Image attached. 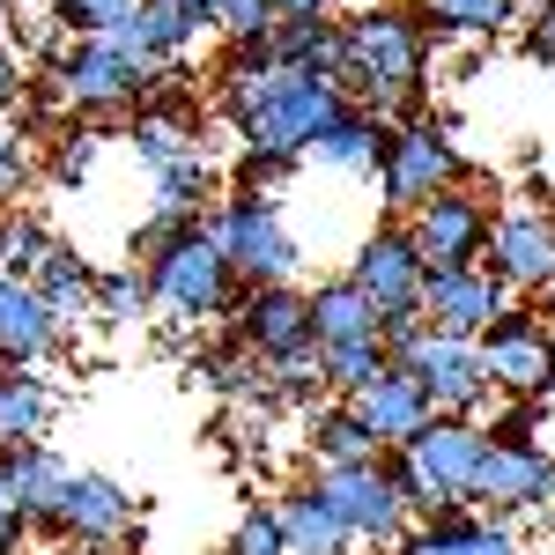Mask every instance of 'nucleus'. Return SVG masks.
I'll list each match as a JSON object with an SVG mask.
<instances>
[{
    "mask_svg": "<svg viewBox=\"0 0 555 555\" xmlns=\"http://www.w3.org/2000/svg\"><path fill=\"white\" fill-rule=\"evenodd\" d=\"M481 452H489V429L467 423V415H429V429H415L400 452H392V474H400V496L408 512H452V504H474V474H481Z\"/></svg>",
    "mask_w": 555,
    "mask_h": 555,
    "instance_id": "nucleus-4",
    "label": "nucleus"
},
{
    "mask_svg": "<svg viewBox=\"0 0 555 555\" xmlns=\"http://www.w3.org/2000/svg\"><path fill=\"white\" fill-rule=\"evenodd\" d=\"M467 156H460V119H415V127H392L385 141V164H378V193L385 215L408 222V215L437 201L444 185H467Z\"/></svg>",
    "mask_w": 555,
    "mask_h": 555,
    "instance_id": "nucleus-5",
    "label": "nucleus"
},
{
    "mask_svg": "<svg viewBox=\"0 0 555 555\" xmlns=\"http://www.w3.org/2000/svg\"><path fill=\"white\" fill-rule=\"evenodd\" d=\"M341 89H356V104L385 119V127H415L423 119V89H429V15L423 8H400V0H378V8H356L341 15Z\"/></svg>",
    "mask_w": 555,
    "mask_h": 555,
    "instance_id": "nucleus-2",
    "label": "nucleus"
},
{
    "mask_svg": "<svg viewBox=\"0 0 555 555\" xmlns=\"http://www.w3.org/2000/svg\"><path fill=\"white\" fill-rule=\"evenodd\" d=\"M289 171H297L289 156H253V149H245V156H237V185H230V193H274Z\"/></svg>",
    "mask_w": 555,
    "mask_h": 555,
    "instance_id": "nucleus-41",
    "label": "nucleus"
},
{
    "mask_svg": "<svg viewBox=\"0 0 555 555\" xmlns=\"http://www.w3.org/2000/svg\"><path fill=\"white\" fill-rule=\"evenodd\" d=\"M289 15H334V0H274V23H289Z\"/></svg>",
    "mask_w": 555,
    "mask_h": 555,
    "instance_id": "nucleus-45",
    "label": "nucleus"
},
{
    "mask_svg": "<svg viewBox=\"0 0 555 555\" xmlns=\"http://www.w3.org/2000/svg\"><path fill=\"white\" fill-rule=\"evenodd\" d=\"M60 237H52V222L38 208H0V274H23V282H38L44 253H52Z\"/></svg>",
    "mask_w": 555,
    "mask_h": 555,
    "instance_id": "nucleus-33",
    "label": "nucleus"
},
{
    "mask_svg": "<svg viewBox=\"0 0 555 555\" xmlns=\"http://www.w3.org/2000/svg\"><path fill=\"white\" fill-rule=\"evenodd\" d=\"M341 15H289L274 23V67H304V75H334L341 82Z\"/></svg>",
    "mask_w": 555,
    "mask_h": 555,
    "instance_id": "nucleus-29",
    "label": "nucleus"
},
{
    "mask_svg": "<svg viewBox=\"0 0 555 555\" xmlns=\"http://www.w3.org/2000/svg\"><path fill=\"white\" fill-rule=\"evenodd\" d=\"M518 52H526L533 67H555V8H541V15L518 30Z\"/></svg>",
    "mask_w": 555,
    "mask_h": 555,
    "instance_id": "nucleus-43",
    "label": "nucleus"
},
{
    "mask_svg": "<svg viewBox=\"0 0 555 555\" xmlns=\"http://www.w3.org/2000/svg\"><path fill=\"white\" fill-rule=\"evenodd\" d=\"M8 460V481H15V504H23V518L38 526V533H52V518H60V496H67V460L52 452V444H15V452H0Z\"/></svg>",
    "mask_w": 555,
    "mask_h": 555,
    "instance_id": "nucleus-24",
    "label": "nucleus"
},
{
    "mask_svg": "<svg viewBox=\"0 0 555 555\" xmlns=\"http://www.w3.org/2000/svg\"><path fill=\"white\" fill-rule=\"evenodd\" d=\"M60 541L75 548H133L141 526H133V496L112 481V474H67V496H60V518H52Z\"/></svg>",
    "mask_w": 555,
    "mask_h": 555,
    "instance_id": "nucleus-17",
    "label": "nucleus"
},
{
    "mask_svg": "<svg viewBox=\"0 0 555 555\" xmlns=\"http://www.w3.org/2000/svg\"><path fill=\"white\" fill-rule=\"evenodd\" d=\"M96 156H104V133L67 127L60 141H52V156H44V178H52L60 193H75V185H89V178H96Z\"/></svg>",
    "mask_w": 555,
    "mask_h": 555,
    "instance_id": "nucleus-36",
    "label": "nucleus"
},
{
    "mask_svg": "<svg viewBox=\"0 0 555 555\" xmlns=\"http://www.w3.org/2000/svg\"><path fill=\"white\" fill-rule=\"evenodd\" d=\"M481 363H489V385L504 400H555V326L541 311L512 304L489 334H481Z\"/></svg>",
    "mask_w": 555,
    "mask_h": 555,
    "instance_id": "nucleus-10",
    "label": "nucleus"
},
{
    "mask_svg": "<svg viewBox=\"0 0 555 555\" xmlns=\"http://www.w3.org/2000/svg\"><path fill=\"white\" fill-rule=\"evenodd\" d=\"M400 8H429V0H400Z\"/></svg>",
    "mask_w": 555,
    "mask_h": 555,
    "instance_id": "nucleus-48",
    "label": "nucleus"
},
{
    "mask_svg": "<svg viewBox=\"0 0 555 555\" xmlns=\"http://www.w3.org/2000/svg\"><path fill=\"white\" fill-rule=\"evenodd\" d=\"M133 8H141V0H52V15H60L75 38H112V30H127Z\"/></svg>",
    "mask_w": 555,
    "mask_h": 555,
    "instance_id": "nucleus-38",
    "label": "nucleus"
},
{
    "mask_svg": "<svg viewBox=\"0 0 555 555\" xmlns=\"http://www.w3.org/2000/svg\"><path fill=\"white\" fill-rule=\"evenodd\" d=\"M274 512H282V533H289V555H348V526L334 518V504L319 496V481H297V489H282L274 496Z\"/></svg>",
    "mask_w": 555,
    "mask_h": 555,
    "instance_id": "nucleus-25",
    "label": "nucleus"
},
{
    "mask_svg": "<svg viewBox=\"0 0 555 555\" xmlns=\"http://www.w3.org/2000/svg\"><path fill=\"white\" fill-rule=\"evenodd\" d=\"M385 141H392V127L385 119H371L356 96H348V112L334 119V127L319 133V164H334V171H356V178H378V164H385Z\"/></svg>",
    "mask_w": 555,
    "mask_h": 555,
    "instance_id": "nucleus-26",
    "label": "nucleus"
},
{
    "mask_svg": "<svg viewBox=\"0 0 555 555\" xmlns=\"http://www.w3.org/2000/svg\"><path fill=\"white\" fill-rule=\"evenodd\" d=\"M23 533H30V518L15 504V481H8V460H0V555H23Z\"/></svg>",
    "mask_w": 555,
    "mask_h": 555,
    "instance_id": "nucleus-42",
    "label": "nucleus"
},
{
    "mask_svg": "<svg viewBox=\"0 0 555 555\" xmlns=\"http://www.w3.org/2000/svg\"><path fill=\"white\" fill-rule=\"evenodd\" d=\"M208 230L222 237V253L237 267V282H297V237L282 222L274 193H222L208 215Z\"/></svg>",
    "mask_w": 555,
    "mask_h": 555,
    "instance_id": "nucleus-8",
    "label": "nucleus"
},
{
    "mask_svg": "<svg viewBox=\"0 0 555 555\" xmlns=\"http://www.w3.org/2000/svg\"><path fill=\"white\" fill-rule=\"evenodd\" d=\"M230 341H245L267 371H311L319 334H311V289L297 282H245L230 311Z\"/></svg>",
    "mask_w": 555,
    "mask_h": 555,
    "instance_id": "nucleus-7",
    "label": "nucleus"
},
{
    "mask_svg": "<svg viewBox=\"0 0 555 555\" xmlns=\"http://www.w3.org/2000/svg\"><path fill=\"white\" fill-rule=\"evenodd\" d=\"M30 178H38V149H30V127L0 119V208H15Z\"/></svg>",
    "mask_w": 555,
    "mask_h": 555,
    "instance_id": "nucleus-39",
    "label": "nucleus"
},
{
    "mask_svg": "<svg viewBox=\"0 0 555 555\" xmlns=\"http://www.w3.org/2000/svg\"><path fill=\"white\" fill-rule=\"evenodd\" d=\"M215 112L253 156H289L304 164L319 149V133L348 112V89L334 75H304V67H222L215 75Z\"/></svg>",
    "mask_w": 555,
    "mask_h": 555,
    "instance_id": "nucleus-1",
    "label": "nucleus"
},
{
    "mask_svg": "<svg viewBox=\"0 0 555 555\" xmlns=\"http://www.w3.org/2000/svg\"><path fill=\"white\" fill-rule=\"evenodd\" d=\"M52 356H67V326L52 319V304L38 297V282L0 274V363L44 371Z\"/></svg>",
    "mask_w": 555,
    "mask_h": 555,
    "instance_id": "nucleus-18",
    "label": "nucleus"
},
{
    "mask_svg": "<svg viewBox=\"0 0 555 555\" xmlns=\"http://www.w3.org/2000/svg\"><path fill=\"white\" fill-rule=\"evenodd\" d=\"M304 444H311V460L319 467H356V460H385V444L363 429V415L348 408V400H326V408H311L304 415Z\"/></svg>",
    "mask_w": 555,
    "mask_h": 555,
    "instance_id": "nucleus-27",
    "label": "nucleus"
},
{
    "mask_svg": "<svg viewBox=\"0 0 555 555\" xmlns=\"http://www.w3.org/2000/svg\"><path fill=\"white\" fill-rule=\"evenodd\" d=\"M311 334L319 348H348V341H378V304L363 297L356 282H319L311 289Z\"/></svg>",
    "mask_w": 555,
    "mask_h": 555,
    "instance_id": "nucleus-28",
    "label": "nucleus"
},
{
    "mask_svg": "<svg viewBox=\"0 0 555 555\" xmlns=\"http://www.w3.org/2000/svg\"><path fill=\"white\" fill-rule=\"evenodd\" d=\"M348 408L363 415V429L378 437L385 452H400V444H408L415 429H429V415H437V408H429V392H423V378H415L408 363H385V371L363 385Z\"/></svg>",
    "mask_w": 555,
    "mask_h": 555,
    "instance_id": "nucleus-20",
    "label": "nucleus"
},
{
    "mask_svg": "<svg viewBox=\"0 0 555 555\" xmlns=\"http://www.w3.org/2000/svg\"><path fill=\"white\" fill-rule=\"evenodd\" d=\"M392 555H526L512 518L474 512V504H452V512H429Z\"/></svg>",
    "mask_w": 555,
    "mask_h": 555,
    "instance_id": "nucleus-19",
    "label": "nucleus"
},
{
    "mask_svg": "<svg viewBox=\"0 0 555 555\" xmlns=\"http://www.w3.org/2000/svg\"><path fill=\"white\" fill-rule=\"evenodd\" d=\"M193 371H201V378H208L222 400H237V408H267V400H274V371H267V363H259L245 341L208 348V356H201Z\"/></svg>",
    "mask_w": 555,
    "mask_h": 555,
    "instance_id": "nucleus-32",
    "label": "nucleus"
},
{
    "mask_svg": "<svg viewBox=\"0 0 555 555\" xmlns=\"http://www.w3.org/2000/svg\"><path fill=\"white\" fill-rule=\"evenodd\" d=\"M208 30V15L193 8V0H141L133 8L127 30H112V38L127 44V52H141L149 67H164V60H185V44Z\"/></svg>",
    "mask_w": 555,
    "mask_h": 555,
    "instance_id": "nucleus-22",
    "label": "nucleus"
},
{
    "mask_svg": "<svg viewBox=\"0 0 555 555\" xmlns=\"http://www.w3.org/2000/svg\"><path fill=\"white\" fill-rule=\"evenodd\" d=\"M222 555H289L282 512H274V504H245L237 526H230V548H222Z\"/></svg>",
    "mask_w": 555,
    "mask_h": 555,
    "instance_id": "nucleus-37",
    "label": "nucleus"
},
{
    "mask_svg": "<svg viewBox=\"0 0 555 555\" xmlns=\"http://www.w3.org/2000/svg\"><path fill=\"white\" fill-rule=\"evenodd\" d=\"M15 8H23V0H0V15H15Z\"/></svg>",
    "mask_w": 555,
    "mask_h": 555,
    "instance_id": "nucleus-47",
    "label": "nucleus"
},
{
    "mask_svg": "<svg viewBox=\"0 0 555 555\" xmlns=\"http://www.w3.org/2000/svg\"><path fill=\"white\" fill-rule=\"evenodd\" d=\"M385 371V348L378 341H348V348H319V378H326V392L334 400H356L363 385Z\"/></svg>",
    "mask_w": 555,
    "mask_h": 555,
    "instance_id": "nucleus-35",
    "label": "nucleus"
},
{
    "mask_svg": "<svg viewBox=\"0 0 555 555\" xmlns=\"http://www.w3.org/2000/svg\"><path fill=\"white\" fill-rule=\"evenodd\" d=\"M23 96H30V67L15 60V44H0V119H8Z\"/></svg>",
    "mask_w": 555,
    "mask_h": 555,
    "instance_id": "nucleus-44",
    "label": "nucleus"
},
{
    "mask_svg": "<svg viewBox=\"0 0 555 555\" xmlns=\"http://www.w3.org/2000/svg\"><path fill=\"white\" fill-rule=\"evenodd\" d=\"M348 282L378 304V319L385 311H423L429 259H423V245H415V230H408V222H378V230L356 245V259H348Z\"/></svg>",
    "mask_w": 555,
    "mask_h": 555,
    "instance_id": "nucleus-13",
    "label": "nucleus"
},
{
    "mask_svg": "<svg viewBox=\"0 0 555 555\" xmlns=\"http://www.w3.org/2000/svg\"><path fill=\"white\" fill-rule=\"evenodd\" d=\"M408 371L423 378V392H429V408H437V415H467V423H481V408L496 400L489 363H481V341L423 334V348L408 356Z\"/></svg>",
    "mask_w": 555,
    "mask_h": 555,
    "instance_id": "nucleus-14",
    "label": "nucleus"
},
{
    "mask_svg": "<svg viewBox=\"0 0 555 555\" xmlns=\"http://www.w3.org/2000/svg\"><path fill=\"white\" fill-rule=\"evenodd\" d=\"M0 378H8V363H0Z\"/></svg>",
    "mask_w": 555,
    "mask_h": 555,
    "instance_id": "nucleus-49",
    "label": "nucleus"
},
{
    "mask_svg": "<svg viewBox=\"0 0 555 555\" xmlns=\"http://www.w3.org/2000/svg\"><path fill=\"white\" fill-rule=\"evenodd\" d=\"M423 334H429L423 311H385V319H378V348H385V363H408V356L423 348Z\"/></svg>",
    "mask_w": 555,
    "mask_h": 555,
    "instance_id": "nucleus-40",
    "label": "nucleus"
},
{
    "mask_svg": "<svg viewBox=\"0 0 555 555\" xmlns=\"http://www.w3.org/2000/svg\"><path fill=\"white\" fill-rule=\"evenodd\" d=\"M96 274H104V267H89L82 245H67V237L44 253V267H38V297L52 304V319H60L67 334H82V319H96Z\"/></svg>",
    "mask_w": 555,
    "mask_h": 555,
    "instance_id": "nucleus-23",
    "label": "nucleus"
},
{
    "mask_svg": "<svg viewBox=\"0 0 555 555\" xmlns=\"http://www.w3.org/2000/svg\"><path fill=\"white\" fill-rule=\"evenodd\" d=\"M38 8H52V0H38Z\"/></svg>",
    "mask_w": 555,
    "mask_h": 555,
    "instance_id": "nucleus-50",
    "label": "nucleus"
},
{
    "mask_svg": "<svg viewBox=\"0 0 555 555\" xmlns=\"http://www.w3.org/2000/svg\"><path fill=\"white\" fill-rule=\"evenodd\" d=\"M429 38L460 44H496L504 30H518V0H429Z\"/></svg>",
    "mask_w": 555,
    "mask_h": 555,
    "instance_id": "nucleus-31",
    "label": "nucleus"
},
{
    "mask_svg": "<svg viewBox=\"0 0 555 555\" xmlns=\"http://www.w3.org/2000/svg\"><path fill=\"white\" fill-rule=\"evenodd\" d=\"M512 297H548L555 289V215L548 208H512L489 230V259H481Z\"/></svg>",
    "mask_w": 555,
    "mask_h": 555,
    "instance_id": "nucleus-15",
    "label": "nucleus"
},
{
    "mask_svg": "<svg viewBox=\"0 0 555 555\" xmlns=\"http://www.w3.org/2000/svg\"><path fill=\"white\" fill-rule=\"evenodd\" d=\"M127 149L149 171H171L185 156H201L208 141H201V119H193V96H178V104H141L127 119Z\"/></svg>",
    "mask_w": 555,
    "mask_h": 555,
    "instance_id": "nucleus-21",
    "label": "nucleus"
},
{
    "mask_svg": "<svg viewBox=\"0 0 555 555\" xmlns=\"http://www.w3.org/2000/svg\"><path fill=\"white\" fill-rule=\"evenodd\" d=\"M149 289H156V304L171 311L178 326L230 319L237 297H245V282H237V267H230V253H222V237L208 222H185V230H171L149 253Z\"/></svg>",
    "mask_w": 555,
    "mask_h": 555,
    "instance_id": "nucleus-3",
    "label": "nucleus"
},
{
    "mask_svg": "<svg viewBox=\"0 0 555 555\" xmlns=\"http://www.w3.org/2000/svg\"><path fill=\"white\" fill-rule=\"evenodd\" d=\"M408 230H415V245H423L429 274L437 267H481L489 259V230H496V208L481 201V185H444L437 201H423V208L408 215Z\"/></svg>",
    "mask_w": 555,
    "mask_h": 555,
    "instance_id": "nucleus-12",
    "label": "nucleus"
},
{
    "mask_svg": "<svg viewBox=\"0 0 555 555\" xmlns=\"http://www.w3.org/2000/svg\"><path fill=\"white\" fill-rule=\"evenodd\" d=\"M193 8H201V15H208V23H215V8H222V0H193Z\"/></svg>",
    "mask_w": 555,
    "mask_h": 555,
    "instance_id": "nucleus-46",
    "label": "nucleus"
},
{
    "mask_svg": "<svg viewBox=\"0 0 555 555\" xmlns=\"http://www.w3.org/2000/svg\"><path fill=\"white\" fill-rule=\"evenodd\" d=\"M52 89H60V104L75 112V119H112V112H141V96H149V60L127 52L119 38H75L67 44V60L60 67H44Z\"/></svg>",
    "mask_w": 555,
    "mask_h": 555,
    "instance_id": "nucleus-6",
    "label": "nucleus"
},
{
    "mask_svg": "<svg viewBox=\"0 0 555 555\" xmlns=\"http://www.w3.org/2000/svg\"><path fill=\"white\" fill-rule=\"evenodd\" d=\"M149 304H156V289H149V267L141 259L96 274V326H133V319H149Z\"/></svg>",
    "mask_w": 555,
    "mask_h": 555,
    "instance_id": "nucleus-34",
    "label": "nucleus"
},
{
    "mask_svg": "<svg viewBox=\"0 0 555 555\" xmlns=\"http://www.w3.org/2000/svg\"><path fill=\"white\" fill-rule=\"evenodd\" d=\"M474 504L496 512V518L548 512L555 504V452L541 437H489L481 474H474Z\"/></svg>",
    "mask_w": 555,
    "mask_h": 555,
    "instance_id": "nucleus-11",
    "label": "nucleus"
},
{
    "mask_svg": "<svg viewBox=\"0 0 555 555\" xmlns=\"http://www.w3.org/2000/svg\"><path fill=\"white\" fill-rule=\"evenodd\" d=\"M319 496L334 504V518L348 526L356 548H400L408 541V496H400L392 452L356 460V467H319Z\"/></svg>",
    "mask_w": 555,
    "mask_h": 555,
    "instance_id": "nucleus-9",
    "label": "nucleus"
},
{
    "mask_svg": "<svg viewBox=\"0 0 555 555\" xmlns=\"http://www.w3.org/2000/svg\"><path fill=\"white\" fill-rule=\"evenodd\" d=\"M504 311H512V289L489 267H437L429 289H423L429 334H452V341H481Z\"/></svg>",
    "mask_w": 555,
    "mask_h": 555,
    "instance_id": "nucleus-16",
    "label": "nucleus"
},
{
    "mask_svg": "<svg viewBox=\"0 0 555 555\" xmlns=\"http://www.w3.org/2000/svg\"><path fill=\"white\" fill-rule=\"evenodd\" d=\"M52 385L38 371H15L8 363V378H0V452H15V444H44V423H52Z\"/></svg>",
    "mask_w": 555,
    "mask_h": 555,
    "instance_id": "nucleus-30",
    "label": "nucleus"
}]
</instances>
